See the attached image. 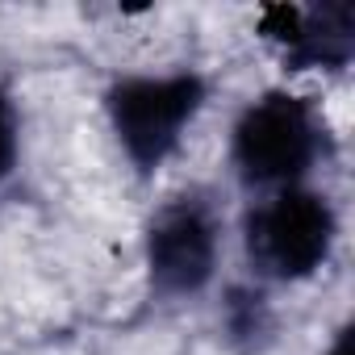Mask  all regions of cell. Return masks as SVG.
I'll return each instance as SVG.
<instances>
[{
    "label": "cell",
    "instance_id": "1",
    "mask_svg": "<svg viewBox=\"0 0 355 355\" xmlns=\"http://www.w3.org/2000/svg\"><path fill=\"white\" fill-rule=\"evenodd\" d=\"M205 101L209 84L201 71H130L105 88V121L125 163L146 180L180 150Z\"/></svg>",
    "mask_w": 355,
    "mask_h": 355
},
{
    "label": "cell",
    "instance_id": "4",
    "mask_svg": "<svg viewBox=\"0 0 355 355\" xmlns=\"http://www.w3.org/2000/svg\"><path fill=\"white\" fill-rule=\"evenodd\" d=\"M222 234V209L205 189H184L167 197L142 230V268L150 293L163 301L201 297L218 280Z\"/></svg>",
    "mask_w": 355,
    "mask_h": 355
},
{
    "label": "cell",
    "instance_id": "2",
    "mask_svg": "<svg viewBox=\"0 0 355 355\" xmlns=\"http://www.w3.org/2000/svg\"><path fill=\"white\" fill-rule=\"evenodd\" d=\"M326 150V121L318 117L313 101L272 88L243 105L230 125V167L243 189L276 193L305 184Z\"/></svg>",
    "mask_w": 355,
    "mask_h": 355
},
{
    "label": "cell",
    "instance_id": "7",
    "mask_svg": "<svg viewBox=\"0 0 355 355\" xmlns=\"http://www.w3.org/2000/svg\"><path fill=\"white\" fill-rule=\"evenodd\" d=\"M17 159H21V113L13 92L0 84V189L13 180Z\"/></svg>",
    "mask_w": 355,
    "mask_h": 355
},
{
    "label": "cell",
    "instance_id": "8",
    "mask_svg": "<svg viewBox=\"0 0 355 355\" xmlns=\"http://www.w3.org/2000/svg\"><path fill=\"white\" fill-rule=\"evenodd\" d=\"M326 355H351V326H338L334 330V343L326 347Z\"/></svg>",
    "mask_w": 355,
    "mask_h": 355
},
{
    "label": "cell",
    "instance_id": "5",
    "mask_svg": "<svg viewBox=\"0 0 355 355\" xmlns=\"http://www.w3.org/2000/svg\"><path fill=\"white\" fill-rule=\"evenodd\" d=\"M259 34L280 51L288 71H343L355 55V9L330 5H272L259 13Z\"/></svg>",
    "mask_w": 355,
    "mask_h": 355
},
{
    "label": "cell",
    "instance_id": "3",
    "mask_svg": "<svg viewBox=\"0 0 355 355\" xmlns=\"http://www.w3.org/2000/svg\"><path fill=\"white\" fill-rule=\"evenodd\" d=\"M243 243L259 284H301L330 263L338 209L313 184L263 193L243 218Z\"/></svg>",
    "mask_w": 355,
    "mask_h": 355
},
{
    "label": "cell",
    "instance_id": "6",
    "mask_svg": "<svg viewBox=\"0 0 355 355\" xmlns=\"http://www.w3.org/2000/svg\"><path fill=\"white\" fill-rule=\"evenodd\" d=\"M218 326L230 351L239 355H263L276 343V305L268 297V284L259 280H234L222 293Z\"/></svg>",
    "mask_w": 355,
    "mask_h": 355
}]
</instances>
